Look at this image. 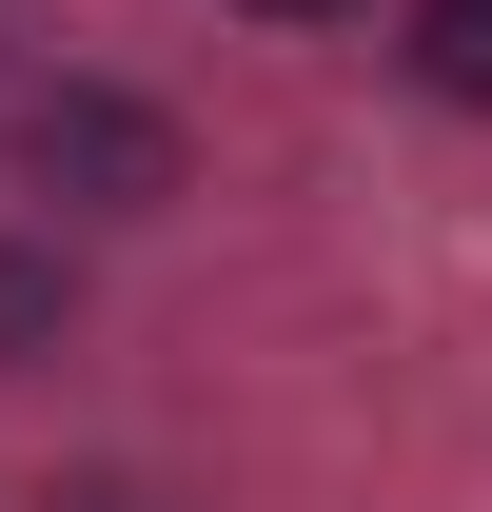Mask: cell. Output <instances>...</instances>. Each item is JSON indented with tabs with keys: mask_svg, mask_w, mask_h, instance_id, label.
Returning <instances> with one entry per match:
<instances>
[{
	"mask_svg": "<svg viewBox=\"0 0 492 512\" xmlns=\"http://www.w3.org/2000/svg\"><path fill=\"white\" fill-rule=\"evenodd\" d=\"M20 158H40V178H79V197H158V178H178V138L119 119V99H40V119H20Z\"/></svg>",
	"mask_w": 492,
	"mask_h": 512,
	"instance_id": "1",
	"label": "cell"
},
{
	"mask_svg": "<svg viewBox=\"0 0 492 512\" xmlns=\"http://www.w3.org/2000/svg\"><path fill=\"white\" fill-rule=\"evenodd\" d=\"M414 60H433V99H492V0H433Z\"/></svg>",
	"mask_w": 492,
	"mask_h": 512,
	"instance_id": "2",
	"label": "cell"
}]
</instances>
